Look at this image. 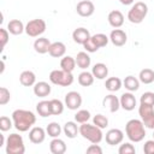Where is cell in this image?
I'll list each match as a JSON object with an SVG mask.
<instances>
[{
	"label": "cell",
	"instance_id": "obj_1",
	"mask_svg": "<svg viewBox=\"0 0 154 154\" xmlns=\"http://www.w3.org/2000/svg\"><path fill=\"white\" fill-rule=\"evenodd\" d=\"M12 120L13 126L18 131L25 132L36 123V116L28 109H16L12 113Z\"/></svg>",
	"mask_w": 154,
	"mask_h": 154
},
{
	"label": "cell",
	"instance_id": "obj_2",
	"mask_svg": "<svg viewBox=\"0 0 154 154\" xmlns=\"http://www.w3.org/2000/svg\"><path fill=\"white\" fill-rule=\"evenodd\" d=\"M144 124L140 119H130L125 125V134L131 142H141L146 136Z\"/></svg>",
	"mask_w": 154,
	"mask_h": 154
},
{
	"label": "cell",
	"instance_id": "obj_3",
	"mask_svg": "<svg viewBox=\"0 0 154 154\" xmlns=\"http://www.w3.org/2000/svg\"><path fill=\"white\" fill-rule=\"evenodd\" d=\"M102 129H100L99 126H96L95 124H88V123H83L79 126V135L88 140L90 143H95L99 144L102 138H103V134L101 131Z\"/></svg>",
	"mask_w": 154,
	"mask_h": 154
},
{
	"label": "cell",
	"instance_id": "obj_4",
	"mask_svg": "<svg viewBox=\"0 0 154 154\" xmlns=\"http://www.w3.org/2000/svg\"><path fill=\"white\" fill-rule=\"evenodd\" d=\"M6 153L7 154H24L25 146L23 137L18 134H11L6 138Z\"/></svg>",
	"mask_w": 154,
	"mask_h": 154
},
{
	"label": "cell",
	"instance_id": "obj_5",
	"mask_svg": "<svg viewBox=\"0 0 154 154\" xmlns=\"http://www.w3.org/2000/svg\"><path fill=\"white\" fill-rule=\"evenodd\" d=\"M147 13H148V6L142 1H137L129 10L128 19L134 24H140V23L143 22V19L146 18Z\"/></svg>",
	"mask_w": 154,
	"mask_h": 154
},
{
	"label": "cell",
	"instance_id": "obj_6",
	"mask_svg": "<svg viewBox=\"0 0 154 154\" xmlns=\"http://www.w3.org/2000/svg\"><path fill=\"white\" fill-rule=\"evenodd\" d=\"M49 81L59 87H69L73 83L72 72H66L64 70H53L49 73Z\"/></svg>",
	"mask_w": 154,
	"mask_h": 154
},
{
	"label": "cell",
	"instance_id": "obj_7",
	"mask_svg": "<svg viewBox=\"0 0 154 154\" xmlns=\"http://www.w3.org/2000/svg\"><path fill=\"white\" fill-rule=\"evenodd\" d=\"M46 28H47L46 22L41 18H36V19H31L26 23L25 32L30 37H38L40 35H42L46 31Z\"/></svg>",
	"mask_w": 154,
	"mask_h": 154
},
{
	"label": "cell",
	"instance_id": "obj_8",
	"mask_svg": "<svg viewBox=\"0 0 154 154\" xmlns=\"http://www.w3.org/2000/svg\"><path fill=\"white\" fill-rule=\"evenodd\" d=\"M138 114H140L141 120L144 124V126L147 129L154 130V106L140 103Z\"/></svg>",
	"mask_w": 154,
	"mask_h": 154
},
{
	"label": "cell",
	"instance_id": "obj_9",
	"mask_svg": "<svg viewBox=\"0 0 154 154\" xmlns=\"http://www.w3.org/2000/svg\"><path fill=\"white\" fill-rule=\"evenodd\" d=\"M82 105V96L78 91H69L66 95H65V106L71 109V111H75V109H78Z\"/></svg>",
	"mask_w": 154,
	"mask_h": 154
},
{
	"label": "cell",
	"instance_id": "obj_10",
	"mask_svg": "<svg viewBox=\"0 0 154 154\" xmlns=\"http://www.w3.org/2000/svg\"><path fill=\"white\" fill-rule=\"evenodd\" d=\"M105 140H106L107 144H109V146L120 144L124 140V132L119 129H111L106 132Z\"/></svg>",
	"mask_w": 154,
	"mask_h": 154
},
{
	"label": "cell",
	"instance_id": "obj_11",
	"mask_svg": "<svg viewBox=\"0 0 154 154\" xmlns=\"http://www.w3.org/2000/svg\"><path fill=\"white\" fill-rule=\"evenodd\" d=\"M76 11L81 17H90L95 11V6L89 0H82L77 4Z\"/></svg>",
	"mask_w": 154,
	"mask_h": 154
},
{
	"label": "cell",
	"instance_id": "obj_12",
	"mask_svg": "<svg viewBox=\"0 0 154 154\" xmlns=\"http://www.w3.org/2000/svg\"><path fill=\"white\" fill-rule=\"evenodd\" d=\"M119 101H120V107H122L123 109H125V111H132V109H135L136 102H137L135 95H134L131 91L122 94Z\"/></svg>",
	"mask_w": 154,
	"mask_h": 154
},
{
	"label": "cell",
	"instance_id": "obj_13",
	"mask_svg": "<svg viewBox=\"0 0 154 154\" xmlns=\"http://www.w3.org/2000/svg\"><path fill=\"white\" fill-rule=\"evenodd\" d=\"M46 135H47V132H46V130L43 128H41V126H34L29 131V140H30L31 143L40 144V143H42L45 141Z\"/></svg>",
	"mask_w": 154,
	"mask_h": 154
},
{
	"label": "cell",
	"instance_id": "obj_14",
	"mask_svg": "<svg viewBox=\"0 0 154 154\" xmlns=\"http://www.w3.org/2000/svg\"><path fill=\"white\" fill-rule=\"evenodd\" d=\"M126 40H128V36H126L125 31L122 30V29H118V28H117V29L112 30L111 34H109V41H111L114 46H117V47L124 46V45L126 43Z\"/></svg>",
	"mask_w": 154,
	"mask_h": 154
},
{
	"label": "cell",
	"instance_id": "obj_15",
	"mask_svg": "<svg viewBox=\"0 0 154 154\" xmlns=\"http://www.w3.org/2000/svg\"><path fill=\"white\" fill-rule=\"evenodd\" d=\"M102 106H103V107H107L111 113H114V112H117V111L120 108V101H119V99H118L116 95L108 94V95H106V96L103 97V100H102Z\"/></svg>",
	"mask_w": 154,
	"mask_h": 154
},
{
	"label": "cell",
	"instance_id": "obj_16",
	"mask_svg": "<svg viewBox=\"0 0 154 154\" xmlns=\"http://www.w3.org/2000/svg\"><path fill=\"white\" fill-rule=\"evenodd\" d=\"M90 36L91 35H90L89 30L85 29V28H77L72 32V38L78 45H84V42L88 41L90 38Z\"/></svg>",
	"mask_w": 154,
	"mask_h": 154
},
{
	"label": "cell",
	"instance_id": "obj_17",
	"mask_svg": "<svg viewBox=\"0 0 154 154\" xmlns=\"http://www.w3.org/2000/svg\"><path fill=\"white\" fill-rule=\"evenodd\" d=\"M107 19H108L109 25L113 26V28H116V29H117V28H120V26L124 24V16H123V13H122L120 11H118V10L111 11V12L108 13Z\"/></svg>",
	"mask_w": 154,
	"mask_h": 154
},
{
	"label": "cell",
	"instance_id": "obj_18",
	"mask_svg": "<svg viewBox=\"0 0 154 154\" xmlns=\"http://www.w3.org/2000/svg\"><path fill=\"white\" fill-rule=\"evenodd\" d=\"M51 45L52 43H51V41L47 37H38L34 42V49L38 54H45V53H48L49 52Z\"/></svg>",
	"mask_w": 154,
	"mask_h": 154
},
{
	"label": "cell",
	"instance_id": "obj_19",
	"mask_svg": "<svg viewBox=\"0 0 154 154\" xmlns=\"http://www.w3.org/2000/svg\"><path fill=\"white\" fill-rule=\"evenodd\" d=\"M48 53L53 58H61L66 53V46L63 42H60V41L53 42L51 45V47H49V52Z\"/></svg>",
	"mask_w": 154,
	"mask_h": 154
},
{
	"label": "cell",
	"instance_id": "obj_20",
	"mask_svg": "<svg viewBox=\"0 0 154 154\" xmlns=\"http://www.w3.org/2000/svg\"><path fill=\"white\" fill-rule=\"evenodd\" d=\"M51 85L47 82H37L34 84V94L38 97H46L51 94Z\"/></svg>",
	"mask_w": 154,
	"mask_h": 154
},
{
	"label": "cell",
	"instance_id": "obj_21",
	"mask_svg": "<svg viewBox=\"0 0 154 154\" xmlns=\"http://www.w3.org/2000/svg\"><path fill=\"white\" fill-rule=\"evenodd\" d=\"M49 150L52 154H64L66 152V144L61 138L55 137L49 143Z\"/></svg>",
	"mask_w": 154,
	"mask_h": 154
},
{
	"label": "cell",
	"instance_id": "obj_22",
	"mask_svg": "<svg viewBox=\"0 0 154 154\" xmlns=\"http://www.w3.org/2000/svg\"><path fill=\"white\" fill-rule=\"evenodd\" d=\"M19 82H20V84L24 85V87H31V85H34V84L36 83V76H35V73H34L32 71L25 70V71H23V72L20 73V76H19Z\"/></svg>",
	"mask_w": 154,
	"mask_h": 154
},
{
	"label": "cell",
	"instance_id": "obj_23",
	"mask_svg": "<svg viewBox=\"0 0 154 154\" xmlns=\"http://www.w3.org/2000/svg\"><path fill=\"white\" fill-rule=\"evenodd\" d=\"M7 30L12 35H20L23 31H25V26L22 20L19 19H12L7 24Z\"/></svg>",
	"mask_w": 154,
	"mask_h": 154
},
{
	"label": "cell",
	"instance_id": "obj_24",
	"mask_svg": "<svg viewBox=\"0 0 154 154\" xmlns=\"http://www.w3.org/2000/svg\"><path fill=\"white\" fill-rule=\"evenodd\" d=\"M91 73L97 79H105L108 75V67L103 63H96L91 69Z\"/></svg>",
	"mask_w": 154,
	"mask_h": 154
},
{
	"label": "cell",
	"instance_id": "obj_25",
	"mask_svg": "<svg viewBox=\"0 0 154 154\" xmlns=\"http://www.w3.org/2000/svg\"><path fill=\"white\" fill-rule=\"evenodd\" d=\"M76 64L79 69L82 70H85L90 66V63H91V59L88 54V52H78L77 55H76Z\"/></svg>",
	"mask_w": 154,
	"mask_h": 154
},
{
	"label": "cell",
	"instance_id": "obj_26",
	"mask_svg": "<svg viewBox=\"0 0 154 154\" xmlns=\"http://www.w3.org/2000/svg\"><path fill=\"white\" fill-rule=\"evenodd\" d=\"M63 131L66 137L75 138L77 134H79V128L77 126V122H66L63 128Z\"/></svg>",
	"mask_w": 154,
	"mask_h": 154
},
{
	"label": "cell",
	"instance_id": "obj_27",
	"mask_svg": "<svg viewBox=\"0 0 154 154\" xmlns=\"http://www.w3.org/2000/svg\"><path fill=\"white\" fill-rule=\"evenodd\" d=\"M123 85L125 87V89H128L131 93L136 91L140 88V79L134 76H126L125 79L123 81Z\"/></svg>",
	"mask_w": 154,
	"mask_h": 154
},
{
	"label": "cell",
	"instance_id": "obj_28",
	"mask_svg": "<svg viewBox=\"0 0 154 154\" xmlns=\"http://www.w3.org/2000/svg\"><path fill=\"white\" fill-rule=\"evenodd\" d=\"M122 85H123V82H122V79L120 78H118V77H109V78H107L106 79V82H105V87H106V89L108 90V91H118L120 88H122Z\"/></svg>",
	"mask_w": 154,
	"mask_h": 154
},
{
	"label": "cell",
	"instance_id": "obj_29",
	"mask_svg": "<svg viewBox=\"0 0 154 154\" xmlns=\"http://www.w3.org/2000/svg\"><path fill=\"white\" fill-rule=\"evenodd\" d=\"M76 65H77L76 59L70 57V55H66L60 60V67H61V70H64L66 72H72L75 70Z\"/></svg>",
	"mask_w": 154,
	"mask_h": 154
},
{
	"label": "cell",
	"instance_id": "obj_30",
	"mask_svg": "<svg viewBox=\"0 0 154 154\" xmlns=\"http://www.w3.org/2000/svg\"><path fill=\"white\" fill-rule=\"evenodd\" d=\"M36 111H37L38 116H41L42 118H46V117L52 116V112H51V105H49V101H47V100H42V101H40V102L36 105Z\"/></svg>",
	"mask_w": 154,
	"mask_h": 154
},
{
	"label": "cell",
	"instance_id": "obj_31",
	"mask_svg": "<svg viewBox=\"0 0 154 154\" xmlns=\"http://www.w3.org/2000/svg\"><path fill=\"white\" fill-rule=\"evenodd\" d=\"M94 75L89 71H83L78 75V83L82 87H90L94 83Z\"/></svg>",
	"mask_w": 154,
	"mask_h": 154
},
{
	"label": "cell",
	"instance_id": "obj_32",
	"mask_svg": "<svg viewBox=\"0 0 154 154\" xmlns=\"http://www.w3.org/2000/svg\"><path fill=\"white\" fill-rule=\"evenodd\" d=\"M138 79L140 82L144 83V84H150L154 82V71L152 69H143L140 71L138 75Z\"/></svg>",
	"mask_w": 154,
	"mask_h": 154
},
{
	"label": "cell",
	"instance_id": "obj_33",
	"mask_svg": "<svg viewBox=\"0 0 154 154\" xmlns=\"http://www.w3.org/2000/svg\"><path fill=\"white\" fill-rule=\"evenodd\" d=\"M61 131H63V129H61V126L59 125V123H57V122L49 123V124L47 125V128H46L47 135H48L49 137H52V138L59 137L60 134H61Z\"/></svg>",
	"mask_w": 154,
	"mask_h": 154
},
{
	"label": "cell",
	"instance_id": "obj_34",
	"mask_svg": "<svg viewBox=\"0 0 154 154\" xmlns=\"http://www.w3.org/2000/svg\"><path fill=\"white\" fill-rule=\"evenodd\" d=\"M90 38H91V41L94 42V45L100 49V48H102V47H105V46H107V43H108V41H109V37H107L105 34H102V32H99V34H95V35H93V36H90Z\"/></svg>",
	"mask_w": 154,
	"mask_h": 154
},
{
	"label": "cell",
	"instance_id": "obj_35",
	"mask_svg": "<svg viewBox=\"0 0 154 154\" xmlns=\"http://www.w3.org/2000/svg\"><path fill=\"white\" fill-rule=\"evenodd\" d=\"M49 105H51L52 116H60L64 112L65 105L63 103V101H60L58 99H52V100H49Z\"/></svg>",
	"mask_w": 154,
	"mask_h": 154
},
{
	"label": "cell",
	"instance_id": "obj_36",
	"mask_svg": "<svg viewBox=\"0 0 154 154\" xmlns=\"http://www.w3.org/2000/svg\"><path fill=\"white\" fill-rule=\"evenodd\" d=\"M89 119H90V112L88 109H79L75 114V122L79 123V124L88 123Z\"/></svg>",
	"mask_w": 154,
	"mask_h": 154
},
{
	"label": "cell",
	"instance_id": "obj_37",
	"mask_svg": "<svg viewBox=\"0 0 154 154\" xmlns=\"http://www.w3.org/2000/svg\"><path fill=\"white\" fill-rule=\"evenodd\" d=\"M93 123H94L96 126H99L100 129H105V128L108 125V119H107V117L103 116V114H96V116L93 118Z\"/></svg>",
	"mask_w": 154,
	"mask_h": 154
},
{
	"label": "cell",
	"instance_id": "obj_38",
	"mask_svg": "<svg viewBox=\"0 0 154 154\" xmlns=\"http://www.w3.org/2000/svg\"><path fill=\"white\" fill-rule=\"evenodd\" d=\"M140 103L143 105H150L154 106V93L153 91H146L140 97Z\"/></svg>",
	"mask_w": 154,
	"mask_h": 154
},
{
	"label": "cell",
	"instance_id": "obj_39",
	"mask_svg": "<svg viewBox=\"0 0 154 154\" xmlns=\"http://www.w3.org/2000/svg\"><path fill=\"white\" fill-rule=\"evenodd\" d=\"M12 126H13V120H12V119H10V118L6 117V116H2V117L0 118V130H1L2 132L8 131Z\"/></svg>",
	"mask_w": 154,
	"mask_h": 154
},
{
	"label": "cell",
	"instance_id": "obj_40",
	"mask_svg": "<svg viewBox=\"0 0 154 154\" xmlns=\"http://www.w3.org/2000/svg\"><path fill=\"white\" fill-rule=\"evenodd\" d=\"M11 100V93L7 88L5 87H1L0 88V105L4 106L6 103H8Z\"/></svg>",
	"mask_w": 154,
	"mask_h": 154
},
{
	"label": "cell",
	"instance_id": "obj_41",
	"mask_svg": "<svg viewBox=\"0 0 154 154\" xmlns=\"http://www.w3.org/2000/svg\"><path fill=\"white\" fill-rule=\"evenodd\" d=\"M118 153L119 154H134V153H136V149L131 143L126 142V143L120 144V147L118 149Z\"/></svg>",
	"mask_w": 154,
	"mask_h": 154
},
{
	"label": "cell",
	"instance_id": "obj_42",
	"mask_svg": "<svg viewBox=\"0 0 154 154\" xmlns=\"http://www.w3.org/2000/svg\"><path fill=\"white\" fill-rule=\"evenodd\" d=\"M143 153L144 154H154V140H148L144 142Z\"/></svg>",
	"mask_w": 154,
	"mask_h": 154
},
{
	"label": "cell",
	"instance_id": "obj_43",
	"mask_svg": "<svg viewBox=\"0 0 154 154\" xmlns=\"http://www.w3.org/2000/svg\"><path fill=\"white\" fill-rule=\"evenodd\" d=\"M8 30L1 28L0 29V42H1V48H4L6 46V43L8 42Z\"/></svg>",
	"mask_w": 154,
	"mask_h": 154
},
{
	"label": "cell",
	"instance_id": "obj_44",
	"mask_svg": "<svg viewBox=\"0 0 154 154\" xmlns=\"http://www.w3.org/2000/svg\"><path fill=\"white\" fill-rule=\"evenodd\" d=\"M83 47H84V49L88 52V53H94V52H96L99 48L94 45V42L91 41V38H89L88 41H85L84 42V45H83Z\"/></svg>",
	"mask_w": 154,
	"mask_h": 154
},
{
	"label": "cell",
	"instance_id": "obj_45",
	"mask_svg": "<svg viewBox=\"0 0 154 154\" xmlns=\"http://www.w3.org/2000/svg\"><path fill=\"white\" fill-rule=\"evenodd\" d=\"M87 153H88V154H101V153H102V148H101L99 144L93 143L91 146H89V147L87 148Z\"/></svg>",
	"mask_w": 154,
	"mask_h": 154
},
{
	"label": "cell",
	"instance_id": "obj_46",
	"mask_svg": "<svg viewBox=\"0 0 154 154\" xmlns=\"http://www.w3.org/2000/svg\"><path fill=\"white\" fill-rule=\"evenodd\" d=\"M120 1V4H123V5H131L135 0H119Z\"/></svg>",
	"mask_w": 154,
	"mask_h": 154
},
{
	"label": "cell",
	"instance_id": "obj_47",
	"mask_svg": "<svg viewBox=\"0 0 154 154\" xmlns=\"http://www.w3.org/2000/svg\"><path fill=\"white\" fill-rule=\"evenodd\" d=\"M0 137H1V144L0 146H4L6 142H5V138H4V135H0Z\"/></svg>",
	"mask_w": 154,
	"mask_h": 154
},
{
	"label": "cell",
	"instance_id": "obj_48",
	"mask_svg": "<svg viewBox=\"0 0 154 154\" xmlns=\"http://www.w3.org/2000/svg\"><path fill=\"white\" fill-rule=\"evenodd\" d=\"M153 137H154V132H153Z\"/></svg>",
	"mask_w": 154,
	"mask_h": 154
}]
</instances>
